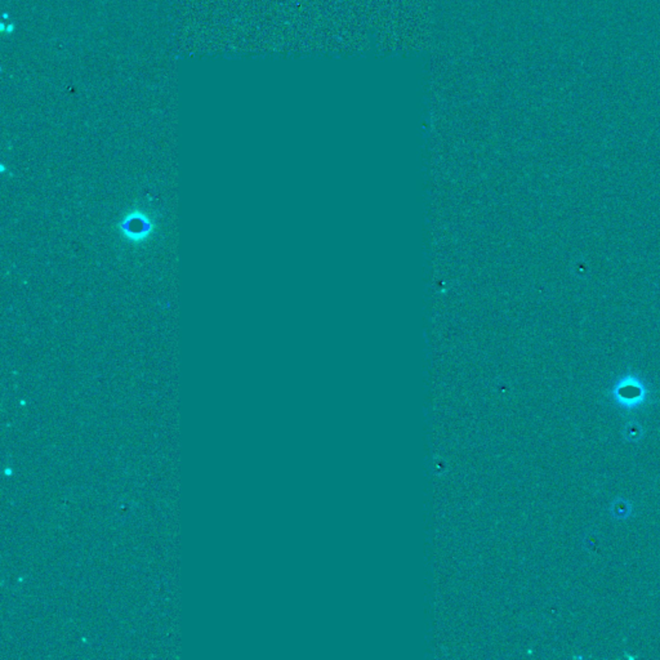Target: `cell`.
Returning a JSON list of instances; mask_svg holds the SVG:
<instances>
[{
  "mask_svg": "<svg viewBox=\"0 0 660 660\" xmlns=\"http://www.w3.org/2000/svg\"><path fill=\"white\" fill-rule=\"evenodd\" d=\"M121 231L132 241H142L151 231V221L146 214L133 212L121 222Z\"/></svg>",
  "mask_w": 660,
  "mask_h": 660,
  "instance_id": "cell-1",
  "label": "cell"
}]
</instances>
